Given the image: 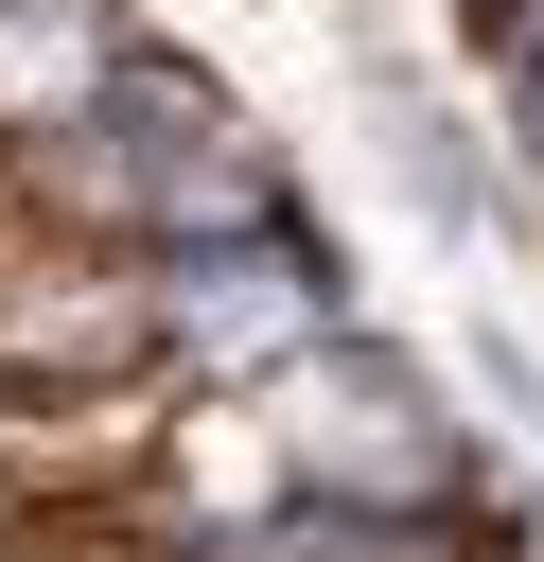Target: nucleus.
Returning a JSON list of instances; mask_svg holds the SVG:
<instances>
[{"label": "nucleus", "mask_w": 544, "mask_h": 562, "mask_svg": "<svg viewBox=\"0 0 544 562\" xmlns=\"http://www.w3.org/2000/svg\"><path fill=\"white\" fill-rule=\"evenodd\" d=\"M228 404H246V439H263L281 492H351V509H491V492H474L456 386H439L404 334H369V316H333L316 351H281V369L228 386Z\"/></svg>", "instance_id": "f257e3e1"}, {"label": "nucleus", "mask_w": 544, "mask_h": 562, "mask_svg": "<svg viewBox=\"0 0 544 562\" xmlns=\"http://www.w3.org/2000/svg\"><path fill=\"white\" fill-rule=\"evenodd\" d=\"M123 316H140V369L175 386H263L281 351H316L351 316V263L298 193H263L246 228H193V246H123Z\"/></svg>", "instance_id": "f03ea898"}, {"label": "nucleus", "mask_w": 544, "mask_h": 562, "mask_svg": "<svg viewBox=\"0 0 544 562\" xmlns=\"http://www.w3.org/2000/svg\"><path fill=\"white\" fill-rule=\"evenodd\" d=\"M386 158H404V193H421L439 228H491V176H474V140H456L439 105H386Z\"/></svg>", "instance_id": "20e7f679"}, {"label": "nucleus", "mask_w": 544, "mask_h": 562, "mask_svg": "<svg viewBox=\"0 0 544 562\" xmlns=\"http://www.w3.org/2000/svg\"><path fill=\"white\" fill-rule=\"evenodd\" d=\"M509 18H526V0H456V35H474V53H491V35H509Z\"/></svg>", "instance_id": "39448f33"}, {"label": "nucleus", "mask_w": 544, "mask_h": 562, "mask_svg": "<svg viewBox=\"0 0 544 562\" xmlns=\"http://www.w3.org/2000/svg\"><path fill=\"white\" fill-rule=\"evenodd\" d=\"M123 0H0V176L18 158H53L88 105H105V70H123Z\"/></svg>", "instance_id": "7ed1b4c3"}]
</instances>
